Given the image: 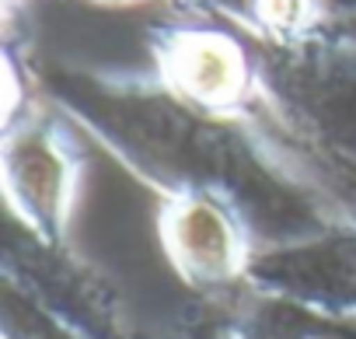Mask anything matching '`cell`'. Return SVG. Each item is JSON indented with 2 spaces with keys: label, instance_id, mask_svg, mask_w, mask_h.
Listing matches in <instances>:
<instances>
[{
  "label": "cell",
  "instance_id": "cell-3",
  "mask_svg": "<svg viewBox=\"0 0 356 339\" xmlns=\"http://www.w3.org/2000/svg\"><path fill=\"white\" fill-rule=\"evenodd\" d=\"M157 235L178 280L200 294H227L245 287L255 252L262 249L248 207L210 186L164 193Z\"/></svg>",
  "mask_w": 356,
  "mask_h": 339
},
{
  "label": "cell",
  "instance_id": "cell-8",
  "mask_svg": "<svg viewBox=\"0 0 356 339\" xmlns=\"http://www.w3.org/2000/svg\"><path fill=\"white\" fill-rule=\"evenodd\" d=\"M112 4H129V0H112Z\"/></svg>",
  "mask_w": 356,
  "mask_h": 339
},
{
  "label": "cell",
  "instance_id": "cell-1",
  "mask_svg": "<svg viewBox=\"0 0 356 339\" xmlns=\"http://www.w3.org/2000/svg\"><path fill=\"white\" fill-rule=\"evenodd\" d=\"M252 116L321 210L356 217V42L273 46L259 60Z\"/></svg>",
  "mask_w": 356,
  "mask_h": 339
},
{
  "label": "cell",
  "instance_id": "cell-4",
  "mask_svg": "<svg viewBox=\"0 0 356 339\" xmlns=\"http://www.w3.org/2000/svg\"><path fill=\"white\" fill-rule=\"evenodd\" d=\"M245 287L273 304L356 322V217H328L262 242Z\"/></svg>",
  "mask_w": 356,
  "mask_h": 339
},
{
  "label": "cell",
  "instance_id": "cell-2",
  "mask_svg": "<svg viewBox=\"0 0 356 339\" xmlns=\"http://www.w3.org/2000/svg\"><path fill=\"white\" fill-rule=\"evenodd\" d=\"M4 339H133L115 290L67 245L4 255Z\"/></svg>",
  "mask_w": 356,
  "mask_h": 339
},
{
  "label": "cell",
  "instance_id": "cell-7",
  "mask_svg": "<svg viewBox=\"0 0 356 339\" xmlns=\"http://www.w3.org/2000/svg\"><path fill=\"white\" fill-rule=\"evenodd\" d=\"M252 22L273 46H300L321 25V0H252Z\"/></svg>",
  "mask_w": 356,
  "mask_h": 339
},
{
  "label": "cell",
  "instance_id": "cell-5",
  "mask_svg": "<svg viewBox=\"0 0 356 339\" xmlns=\"http://www.w3.org/2000/svg\"><path fill=\"white\" fill-rule=\"evenodd\" d=\"M84 150L53 116H25L4 133V196L29 238L67 245Z\"/></svg>",
  "mask_w": 356,
  "mask_h": 339
},
{
  "label": "cell",
  "instance_id": "cell-6",
  "mask_svg": "<svg viewBox=\"0 0 356 339\" xmlns=\"http://www.w3.org/2000/svg\"><path fill=\"white\" fill-rule=\"evenodd\" d=\"M154 60L168 98L210 119H245L259 95V60L220 29H164Z\"/></svg>",
  "mask_w": 356,
  "mask_h": 339
}]
</instances>
